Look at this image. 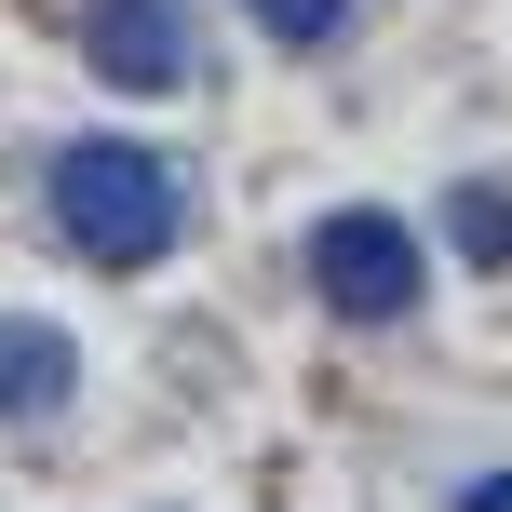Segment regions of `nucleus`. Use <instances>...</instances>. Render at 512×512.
Instances as JSON below:
<instances>
[{"label": "nucleus", "mask_w": 512, "mask_h": 512, "mask_svg": "<svg viewBox=\"0 0 512 512\" xmlns=\"http://www.w3.org/2000/svg\"><path fill=\"white\" fill-rule=\"evenodd\" d=\"M81 54H95L122 95H176L203 54H189V14L176 0H81Z\"/></svg>", "instance_id": "nucleus-3"}, {"label": "nucleus", "mask_w": 512, "mask_h": 512, "mask_svg": "<svg viewBox=\"0 0 512 512\" xmlns=\"http://www.w3.org/2000/svg\"><path fill=\"white\" fill-rule=\"evenodd\" d=\"M68 391H81V351H68L54 324H27V310H14V324H0V418H27V432H41Z\"/></svg>", "instance_id": "nucleus-4"}, {"label": "nucleus", "mask_w": 512, "mask_h": 512, "mask_svg": "<svg viewBox=\"0 0 512 512\" xmlns=\"http://www.w3.org/2000/svg\"><path fill=\"white\" fill-rule=\"evenodd\" d=\"M54 230L95 256V270H149V256L189 230V189H176V162L135 149V135H81V149L54 162Z\"/></svg>", "instance_id": "nucleus-1"}, {"label": "nucleus", "mask_w": 512, "mask_h": 512, "mask_svg": "<svg viewBox=\"0 0 512 512\" xmlns=\"http://www.w3.org/2000/svg\"><path fill=\"white\" fill-rule=\"evenodd\" d=\"M459 512H512V472H486V486H459Z\"/></svg>", "instance_id": "nucleus-7"}, {"label": "nucleus", "mask_w": 512, "mask_h": 512, "mask_svg": "<svg viewBox=\"0 0 512 512\" xmlns=\"http://www.w3.org/2000/svg\"><path fill=\"white\" fill-rule=\"evenodd\" d=\"M310 283H324V310H337V324H405V310H418V283H432V256H418L405 216L337 203L324 230H310Z\"/></svg>", "instance_id": "nucleus-2"}, {"label": "nucleus", "mask_w": 512, "mask_h": 512, "mask_svg": "<svg viewBox=\"0 0 512 512\" xmlns=\"http://www.w3.org/2000/svg\"><path fill=\"white\" fill-rule=\"evenodd\" d=\"M445 230H459V256H486V270H499V256H512V203H499V189H459Z\"/></svg>", "instance_id": "nucleus-5"}, {"label": "nucleus", "mask_w": 512, "mask_h": 512, "mask_svg": "<svg viewBox=\"0 0 512 512\" xmlns=\"http://www.w3.org/2000/svg\"><path fill=\"white\" fill-rule=\"evenodd\" d=\"M243 14L270 27V41H297V54H310V41H337V14H351V0H243Z\"/></svg>", "instance_id": "nucleus-6"}]
</instances>
